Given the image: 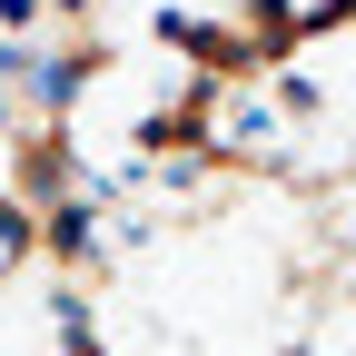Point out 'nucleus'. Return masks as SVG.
<instances>
[{"label":"nucleus","instance_id":"nucleus-1","mask_svg":"<svg viewBox=\"0 0 356 356\" xmlns=\"http://www.w3.org/2000/svg\"><path fill=\"white\" fill-rule=\"evenodd\" d=\"M10 79L30 89V109H50V119H60V109L79 99V79H89V60H70V50H20V70H10Z\"/></svg>","mask_w":356,"mask_h":356},{"label":"nucleus","instance_id":"nucleus-2","mask_svg":"<svg viewBox=\"0 0 356 356\" xmlns=\"http://www.w3.org/2000/svg\"><path fill=\"white\" fill-rule=\"evenodd\" d=\"M40 238H50L60 257H89V248H99V208H89V198H60L50 218H40Z\"/></svg>","mask_w":356,"mask_h":356},{"label":"nucleus","instance_id":"nucleus-3","mask_svg":"<svg viewBox=\"0 0 356 356\" xmlns=\"http://www.w3.org/2000/svg\"><path fill=\"white\" fill-rule=\"evenodd\" d=\"M218 139H238V159H267V139H277V119H267L257 99H228V109H218Z\"/></svg>","mask_w":356,"mask_h":356},{"label":"nucleus","instance_id":"nucleus-4","mask_svg":"<svg viewBox=\"0 0 356 356\" xmlns=\"http://www.w3.org/2000/svg\"><path fill=\"white\" fill-rule=\"evenodd\" d=\"M30 248H40V218H30L20 198H0V277H10V267H20Z\"/></svg>","mask_w":356,"mask_h":356},{"label":"nucleus","instance_id":"nucleus-5","mask_svg":"<svg viewBox=\"0 0 356 356\" xmlns=\"http://www.w3.org/2000/svg\"><path fill=\"white\" fill-rule=\"evenodd\" d=\"M40 20H50V0H0V40H30Z\"/></svg>","mask_w":356,"mask_h":356}]
</instances>
